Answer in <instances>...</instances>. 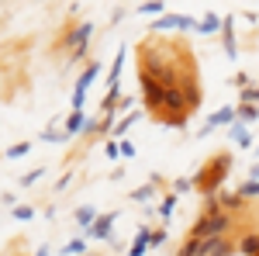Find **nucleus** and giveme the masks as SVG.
Listing matches in <instances>:
<instances>
[{"label":"nucleus","mask_w":259,"mask_h":256,"mask_svg":"<svg viewBox=\"0 0 259 256\" xmlns=\"http://www.w3.org/2000/svg\"><path fill=\"white\" fill-rule=\"evenodd\" d=\"M259 194V180H249L245 187H242V197H256Z\"/></svg>","instance_id":"obj_13"},{"label":"nucleus","mask_w":259,"mask_h":256,"mask_svg":"<svg viewBox=\"0 0 259 256\" xmlns=\"http://www.w3.org/2000/svg\"><path fill=\"white\" fill-rule=\"evenodd\" d=\"M232 249H228V242L225 239H207V253L204 256H228Z\"/></svg>","instance_id":"obj_4"},{"label":"nucleus","mask_w":259,"mask_h":256,"mask_svg":"<svg viewBox=\"0 0 259 256\" xmlns=\"http://www.w3.org/2000/svg\"><path fill=\"white\" fill-rule=\"evenodd\" d=\"M256 100H259V87H256Z\"/></svg>","instance_id":"obj_21"},{"label":"nucleus","mask_w":259,"mask_h":256,"mask_svg":"<svg viewBox=\"0 0 259 256\" xmlns=\"http://www.w3.org/2000/svg\"><path fill=\"white\" fill-rule=\"evenodd\" d=\"M218 28H221V21L214 18V14H207V18L197 24V31H204V35H211V31H218Z\"/></svg>","instance_id":"obj_7"},{"label":"nucleus","mask_w":259,"mask_h":256,"mask_svg":"<svg viewBox=\"0 0 259 256\" xmlns=\"http://www.w3.org/2000/svg\"><path fill=\"white\" fill-rule=\"evenodd\" d=\"M135 118H139V115H128V118L121 121V125H118V135H124V128H132V121H135Z\"/></svg>","instance_id":"obj_16"},{"label":"nucleus","mask_w":259,"mask_h":256,"mask_svg":"<svg viewBox=\"0 0 259 256\" xmlns=\"http://www.w3.org/2000/svg\"><path fill=\"white\" fill-rule=\"evenodd\" d=\"M228 118H232V107H225V111H218V115H211V118H207V128H214V125H225Z\"/></svg>","instance_id":"obj_9"},{"label":"nucleus","mask_w":259,"mask_h":256,"mask_svg":"<svg viewBox=\"0 0 259 256\" xmlns=\"http://www.w3.org/2000/svg\"><path fill=\"white\" fill-rule=\"evenodd\" d=\"M28 149H31V145H28V142H21V145H11V149H7V156L21 159V156H28Z\"/></svg>","instance_id":"obj_11"},{"label":"nucleus","mask_w":259,"mask_h":256,"mask_svg":"<svg viewBox=\"0 0 259 256\" xmlns=\"http://www.w3.org/2000/svg\"><path fill=\"white\" fill-rule=\"evenodd\" d=\"M76 222H80V225H90V229L97 225V222H94V211H90V208H80V211H76Z\"/></svg>","instance_id":"obj_10"},{"label":"nucleus","mask_w":259,"mask_h":256,"mask_svg":"<svg viewBox=\"0 0 259 256\" xmlns=\"http://www.w3.org/2000/svg\"><path fill=\"white\" fill-rule=\"evenodd\" d=\"M142 87H145V104H152V107H159V104H166V90L169 87H162V83H156V80L149 77H142Z\"/></svg>","instance_id":"obj_2"},{"label":"nucleus","mask_w":259,"mask_h":256,"mask_svg":"<svg viewBox=\"0 0 259 256\" xmlns=\"http://www.w3.org/2000/svg\"><path fill=\"white\" fill-rule=\"evenodd\" d=\"M111 222H114V215H104V218L97 222V225L90 229V232H94L97 239H107V236H111Z\"/></svg>","instance_id":"obj_5"},{"label":"nucleus","mask_w":259,"mask_h":256,"mask_svg":"<svg viewBox=\"0 0 259 256\" xmlns=\"http://www.w3.org/2000/svg\"><path fill=\"white\" fill-rule=\"evenodd\" d=\"M166 107H173V111L183 107V94H180L177 87H169V90H166Z\"/></svg>","instance_id":"obj_6"},{"label":"nucleus","mask_w":259,"mask_h":256,"mask_svg":"<svg viewBox=\"0 0 259 256\" xmlns=\"http://www.w3.org/2000/svg\"><path fill=\"white\" fill-rule=\"evenodd\" d=\"M242 253H245V256H256V253H259V239L249 236L245 242H242Z\"/></svg>","instance_id":"obj_12"},{"label":"nucleus","mask_w":259,"mask_h":256,"mask_svg":"<svg viewBox=\"0 0 259 256\" xmlns=\"http://www.w3.org/2000/svg\"><path fill=\"white\" fill-rule=\"evenodd\" d=\"M38 177H41V170H31V173H24V177H21V184H35Z\"/></svg>","instance_id":"obj_17"},{"label":"nucleus","mask_w":259,"mask_h":256,"mask_svg":"<svg viewBox=\"0 0 259 256\" xmlns=\"http://www.w3.org/2000/svg\"><path fill=\"white\" fill-rule=\"evenodd\" d=\"M204 253H207V239H197V236L180 249V256H204Z\"/></svg>","instance_id":"obj_3"},{"label":"nucleus","mask_w":259,"mask_h":256,"mask_svg":"<svg viewBox=\"0 0 259 256\" xmlns=\"http://www.w3.org/2000/svg\"><path fill=\"white\" fill-rule=\"evenodd\" d=\"M149 197H152V191H149V187H142V191H135V201H149Z\"/></svg>","instance_id":"obj_19"},{"label":"nucleus","mask_w":259,"mask_h":256,"mask_svg":"<svg viewBox=\"0 0 259 256\" xmlns=\"http://www.w3.org/2000/svg\"><path fill=\"white\" fill-rule=\"evenodd\" d=\"M38 256H49V249H45V246H41V253H38Z\"/></svg>","instance_id":"obj_20"},{"label":"nucleus","mask_w":259,"mask_h":256,"mask_svg":"<svg viewBox=\"0 0 259 256\" xmlns=\"http://www.w3.org/2000/svg\"><path fill=\"white\" fill-rule=\"evenodd\" d=\"M162 4H142V14H159Z\"/></svg>","instance_id":"obj_15"},{"label":"nucleus","mask_w":259,"mask_h":256,"mask_svg":"<svg viewBox=\"0 0 259 256\" xmlns=\"http://www.w3.org/2000/svg\"><path fill=\"white\" fill-rule=\"evenodd\" d=\"M76 128H83V115H73L69 118V132H76Z\"/></svg>","instance_id":"obj_18"},{"label":"nucleus","mask_w":259,"mask_h":256,"mask_svg":"<svg viewBox=\"0 0 259 256\" xmlns=\"http://www.w3.org/2000/svg\"><path fill=\"white\" fill-rule=\"evenodd\" d=\"M228 229V215L225 211H211V215H204L194 225V236L197 239H221V232Z\"/></svg>","instance_id":"obj_1"},{"label":"nucleus","mask_w":259,"mask_h":256,"mask_svg":"<svg viewBox=\"0 0 259 256\" xmlns=\"http://www.w3.org/2000/svg\"><path fill=\"white\" fill-rule=\"evenodd\" d=\"M83 249H87V242H69V246H66V249H62V253L69 256V253H83Z\"/></svg>","instance_id":"obj_14"},{"label":"nucleus","mask_w":259,"mask_h":256,"mask_svg":"<svg viewBox=\"0 0 259 256\" xmlns=\"http://www.w3.org/2000/svg\"><path fill=\"white\" fill-rule=\"evenodd\" d=\"M145 246H149V232H139V239H135V246H132V253H128V256H142V253H145Z\"/></svg>","instance_id":"obj_8"}]
</instances>
